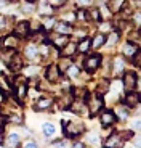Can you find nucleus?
Returning <instances> with one entry per match:
<instances>
[{
    "instance_id": "nucleus-1",
    "label": "nucleus",
    "mask_w": 141,
    "mask_h": 148,
    "mask_svg": "<svg viewBox=\"0 0 141 148\" xmlns=\"http://www.w3.org/2000/svg\"><path fill=\"white\" fill-rule=\"evenodd\" d=\"M83 130H85V126H83L82 121H77V119H72V121H67V122L63 121V134L66 137L74 138L77 135H80Z\"/></svg>"
},
{
    "instance_id": "nucleus-2",
    "label": "nucleus",
    "mask_w": 141,
    "mask_h": 148,
    "mask_svg": "<svg viewBox=\"0 0 141 148\" xmlns=\"http://www.w3.org/2000/svg\"><path fill=\"white\" fill-rule=\"evenodd\" d=\"M100 63H101V56L100 55H90V56L85 58L83 66H85V71L88 74H93L98 68H100Z\"/></svg>"
},
{
    "instance_id": "nucleus-3",
    "label": "nucleus",
    "mask_w": 141,
    "mask_h": 148,
    "mask_svg": "<svg viewBox=\"0 0 141 148\" xmlns=\"http://www.w3.org/2000/svg\"><path fill=\"white\" fill-rule=\"evenodd\" d=\"M122 87L127 90V92H130V90L136 89V74H135L133 71H127V73L123 74Z\"/></svg>"
},
{
    "instance_id": "nucleus-4",
    "label": "nucleus",
    "mask_w": 141,
    "mask_h": 148,
    "mask_svg": "<svg viewBox=\"0 0 141 148\" xmlns=\"http://www.w3.org/2000/svg\"><path fill=\"white\" fill-rule=\"evenodd\" d=\"M140 103H141V93L135 92V90L127 92L125 101H123V105H125V106H128V108H136Z\"/></svg>"
},
{
    "instance_id": "nucleus-5",
    "label": "nucleus",
    "mask_w": 141,
    "mask_h": 148,
    "mask_svg": "<svg viewBox=\"0 0 141 148\" xmlns=\"http://www.w3.org/2000/svg\"><path fill=\"white\" fill-rule=\"evenodd\" d=\"M115 121H117V116L112 110H104L101 113V126L103 127H111Z\"/></svg>"
},
{
    "instance_id": "nucleus-6",
    "label": "nucleus",
    "mask_w": 141,
    "mask_h": 148,
    "mask_svg": "<svg viewBox=\"0 0 141 148\" xmlns=\"http://www.w3.org/2000/svg\"><path fill=\"white\" fill-rule=\"evenodd\" d=\"M103 105H104L103 95H101V93H95V100H92V103H90V114L95 116L96 113H100Z\"/></svg>"
},
{
    "instance_id": "nucleus-7",
    "label": "nucleus",
    "mask_w": 141,
    "mask_h": 148,
    "mask_svg": "<svg viewBox=\"0 0 141 148\" xmlns=\"http://www.w3.org/2000/svg\"><path fill=\"white\" fill-rule=\"evenodd\" d=\"M47 79L52 82H56V81H60L61 79V69L60 66H56V64H50L48 68H47Z\"/></svg>"
},
{
    "instance_id": "nucleus-8",
    "label": "nucleus",
    "mask_w": 141,
    "mask_h": 148,
    "mask_svg": "<svg viewBox=\"0 0 141 148\" xmlns=\"http://www.w3.org/2000/svg\"><path fill=\"white\" fill-rule=\"evenodd\" d=\"M29 21H21L16 24L15 27V36L16 37H27V34H29Z\"/></svg>"
},
{
    "instance_id": "nucleus-9",
    "label": "nucleus",
    "mask_w": 141,
    "mask_h": 148,
    "mask_svg": "<svg viewBox=\"0 0 141 148\" xmlns=\"http://www.w3.org/2000/svg\"><path fill=\"white\" fill-rule=\"evenodd\" d=\"M7 64L10 66V69H11V71H15V73H16V71H19V69L22 68V61H21V58H19V55H18L16 52L13 53V60H8Z\"/></svg>"
},
{
    "instance_id": "nucleus-10",
    "label": "nucleus",
    "mask_w": 141,
    "mask_h": 148,
    "mask_svg": "<svg viewBox=\"0 0 141 148\" xmlns=\"http://www.w3.org/2000/svg\"><path fill=\"white\" fill-rule=\"evenodd\" d=\"M55 31H56L58 34H66V36H69V34L72 32V27H70L69 23H66V21H60V23H56Z\"/></svg>"
},
{
    "instance_id": "nucleus-11",
    "label": "nucleus",
    "mask_w": 141,
    "mask_h": 148,
    "mask_svg": "<svg viewBox=\"0 0 141 148\" xmlns=\"http://www.w3.org/2000/svg\"><path fill=\"white\" fill-rule=\"evenodd\" d=\"M106 44V36H104L103 32H100V34H96L95 36V39L92 40V48H100V47H103V45Z\"/></svg>"
},
{
    "instance_id": "nucleus-12",
    "label": "nucleus",
    "mask_w": 141,
    "mask_h": 148,
    "mask_svg": "<svg viewBox=\"0 0 141 148\" xmlns=\"http://www.w3.org/2000/svg\"><path fill=\"white\" fill-rule=\"evenodd\" d=\"M90 48H92V40H90V39H82V40L77 44L79 53H87Z\"/></svg>"
},
{
    "instance_id": "nucleus-13",
    "label": "nucleus",
    "mask_w": 141,
    "mask_h": 148,
    "mask_svg": "<svg viewBox=\"0 0 141 148\" xmlns=\"http://www.w3.org/2000/svg\"><path fill=\"white\" fill-rule=\"evenodd\" d=\"M123 3H125V0H111V2H108V8L112 13H115V11H120Z\"/></svg>"
},
{
    "instance_id": "nucleus-14",
    "label": "nucleus",
    "mask_w": 141,
    "mask_h": 148,
    "mask_svg": "<svg viewBox=\"0 0 141 148\" xmlns=\"http://www.w3.org/2000/svg\"><path fill=\"white\" fill-rule=\"evenodd\" d=\"M136 50H138V47H136L135 44H132V42H127L125 47H123V50H122V53H123L125 56H130V58H132V56L135 55V52H136Z\"/></svg>"
},
{
    "instance_id": "nucleus-15",
    "label": "nucleus",
    "mask_w": 141,
    "mask_h": 148,
    "mask_svg": "<svg viewBox=\"0 0 141 148\" xmlns=\"http://www.w3.org/2000/svg\"><path fill=\"white\" fill-rule=\"evenodd\" d=\"M42 132H43L45 137H53V135H55V132H56V129H55V126H53V124L45 122L43 126H42Z\"/></svg>"
},
{
    "instance_id": "nucleus-16",
    "label": "nucleus",
    "mask_w": 141,
    "mask_h": 148,
    "mask_svg": "<svg viewBox=\"0 0 141 148\" xmlns=\"http://www.w3.org/2000/svg\"><path fill=\"white\" fill-rule=\"evenodd\" d=\"M61 50L64 52V55H66V56H72V55H74V52L77 50V44H74V42H67Z\"/></svg>"
},
{
    "instance_id": "nucleus-17",
    "label": "nucleus",
    "mask_w": 141,
    "mask_h": 148,
    "mask_svg": "<svg viewBox=\"0 0 141 148\" xmlns=\"http://www.w3.org/2000/svg\"><path fill=\"white\" fill-rule=\"evenodd\" d=\"M67 42H69V37H67L66 34H61V36L56 39V40H53V45H55L58 50H61V48H63L64 45L67 44Z\"/></svg>"
},
{
    "instance_id": "nucleus-18",
    "label": "nucleus",
    "mask_w": 141,
    "mask_h": 148,
    "mask_svg": "<svg viewBox=\"0 0 141 148\" xmlns=\"http://www.w3.org/2000/svg\"><path fill=\"white\" fill-rule=\"evenodd\" d=\"M128 110H130L128 106H125V105H122V106H119L117 110H115V116H117V118L120 116V119H127L128 116H130V113H128Z\"/></svg>"
},
{
    "instance_id": "nucleus-19",
    "label": "nucleus",
    "mask_w": 141,
    "mask_h": 148,
    "mask_svg": "<svg viewBox=\"0 0 141 148\" xmlns=\"http://www.w3.org/2000/svg\"><path fill=\"white\" fill-rule=\"evenodd\" d=\"M16 44H18V37L16 36H8L3 42V47L5 48H15Z\"/></svg>"
},
{
    "instance_id": "nucleus-20",
    "label": "nucleus",
    "mask_w": 141,
    "mask_h": 148,
    "mask_svg": "<svg viewBox=\"0 0 141 148\" xmlns=\"http://www.w3.org/2000/svg\"><path fill=\"white\" fill-rule=\"evenodd\" d=\"M26 90H27V85L24 84V82H21V84L16 85V97H18L19 100H22V98H24V95H26Z\"/></svg>"
},
{
    "instance_id": "nucleus-21",
    "label": "nucleus",
    "mask_w": 141,
    "mask_h": 148,
    "mask_svg": "<svg viewBox=\"0 0 141 148\" xmlns=\"http://www.w3.org/2000/svg\"><path fill=\"white\" fill-rule=\"evenodd\" d=\"M7 145L8 147H18L19 145V135L18 134H11L10 137L7 138Z\"/></svg>"
},
{
    "instance_id": "nucleus-22",
    "label": "nucleus",
    "mask_w": 141,
    "mask_h": 148,
    "mask_svg": "<svg viewBox=\"0 0 141 148\" xmlns=\"http://www.w3.org/2000/svg\"><path fill=\"white\" fill-rule=\"evenodd\" d=\"M0 90L2 92H10L11 90V85L8 84V79L5 76H0Z\"/></svg>"
},
{
    "instance_id": "nucleus-23",
    "label": "nucleus",
    "mask_w": 141,
    "mask_h": 148,
    "mask_svg": "<svg viewBox=\"0 0 141 148\" xmlns=\"http://www.w3.org/2000/svg\"><path fill=\"white\" fill-rule=\"evenodd\" d=\"M117 145H119V138H117L115 134H112L111 137L104 142V147H117Z\"/></svg>"
},
{
    "instance_id": "nucleus-24",
    "label": "nucleus",
    "mask_w": 141,
    "mask_h": 148,
    "mask_svg": "<svg viewBox=\"0 0 141 148\" xmlns=\"http://www.w3.org/2000/svg\"><path fill=\"white\" fill-rule=\"evenodd\" d=\"M87 18L88 19H95V21H100L101 19V16H100V10H98V8H93V10H90L88 13H87Z\"/></svg>"
},
{
    "instance_id": "nucleus-25",
    "label": "nucleus",
    "mask_w": 141,
    "mask_h": 148,
    "mask_svg": "<svg viewBox=\"0 0 141 148\" xmlns=\"http://www.w3.org/2000/svg\"><path fill=\"white\" fill-rule=\"evenodd\" d=\"M35 55H37V47L35 45H29L26 48V56L29 60H32V58H35Z\"/></svg>"
},
{
    "instance_id": "nucleus-26",
    "label": "nucleus",
    "mask_w": 141,
    "mask_h": 148,
    "mask_svg": "<svg viewBox=\"0 0 141 148\" xmlns=\"http://www.w3.org/2000/svg\"><path fill=\"white\" fill-rule=\"evenodd\" d=\"M132 61H133L135 66L141 68V50H136V52H135V55L132 56Z\"/></svg>"
},
{
    "instance_id": "nucleus-27",
    "label": "nucleus",
    "mask_w": 141,
    "mask_h": 148,
    "mask_svg": "<svg viewBox=\"0 0 141 148\" xmlns=\"http://www.w3.org/2000/svg\"><path fill=\"white\" fill-rule=\"evenodd\" d=\"M50 105H52L50 98H40L39 100V110H47V108H50Z\"/></svg>"
},
{
    "instance_id": "nucleus-28",
    "label": "nucleus",
    "mask_w": 141,
    "mask_h": 148,
    "mask_svg": "<svg viewBox=\"0 0 141 148\" xmlns=\"http://www.w3.org/2000/svg\"><path fill=\"white\" fill-rule=\"evenodd\" d=\"M114 64H115V66H114L115 73H120V71L123 69V60L122 58H115L114 60Z\"/></svg>"
},
{
    "instance_id": "nucleus-29",
    "label": "nucleus",
    "mask_w": 141,
    "mask_h": 148,
    "mask_svg": "<svg viewBox=\"0 0 141 148\" xmlns=\"http://www.w3.org/2000/svg\"><path fill=\"white\" fill-rule=\"evenodd\" d=\"M119 42V32H112L109 36V40H108V45H115Z\"/></svg>"
},
{
    "instance_id": "nucleus-30",
    "label": "nucleus",
    "mask_w": 141,
    "mask_h": 148,
    "mask_svg": "<svg viewBox=\"0 0 141 148\" xmlns=\"http://www.w3.org/2000/svg\"><path fill=\"white\" fill-rule=\"evenodd\" d=\"M66 71H67V74H69L70 77H74V76H77V74L80 73V71H79V68H77V66H74V64H70V66L67 68Z\"/></svg>"
},
{
    "instance_id": "nucleus-31",
    "label": "nucleus",
    "mask_w": 141,
    "mask_h": 148,
    "mask_svg": "<svg viewBox=\"0 0 141 148\" xmlns=\"http://www.w3.org/2000/svg\"><path fill=\"white\" fill-rule=\"evenodd\" d=\"M88 142L92 145H98L101 140H100V137H98V134H92V135H88Z\"/></svg>"
},
{
    "instance_id": "nucleus-32",
    "label": "nucleus",
    "mask_w": 141,
    "mask_h": 148,
    "mask_svg": "<svg viewBox=\"0 0 141 148\" xmlns=\"http://www.w3.org/2000/svg\"><path fill=\"white\" fill-rule=\"evenodd\" d=\"M63 3H66V0H48L50 7H61Z\"/></svg>"
},
{
    "instance_id": "nucleus-33",
    "label": "nucleus",
    "mask_w": 141,
    "mask_h": 148,
    "mask_svg": "<svg viewBox=\"0 0 141 148\" xmlns=\"http://www.w3.org/2000/svg\"><path fill=\"white\" fill-rule=\"evenodd\" d=\"M92 2H93V0H77V5L80 8H85V7H90Z\"/></svg>"
},
{
    "instance_id": "nucleus-34",
    "label": "nucleus",
    "mask_w": 141,
    "mask_h": 148,
    "mask_svg": "<svg viewBox=\"0 0 141 148\" xmlns=\"http://www.w3.org/2000/svg\"><path fill=\"white\" fill-rule=\"evenodd\" d=\"M133 21L136 23L138 29H140V27H141V11H138V13H135V15H133Z\"/></svg>"
},
{
    "instance_id": "nucleus-35",
    "label": "nucleus",
    "mask_w": 141,
    "mask_h": 148,
    "mask_svg": "<svg viewBox=\"0 0 141 148\" xmlns=\"http://www.w3.org/2000/svg\"><path fill=\"white\" fill-rule=\"evenodd\" d=\"M130 127H132V130H138V129H141V121H140V119L133 121V122L130 124Z\"/></svg>"
},
{
    "instance_id": "nucleus-36",
    "label": "nucleus",
    "mask_w": 141,
    "mask_h": 148,
    "mask_svg": "<svg viewBox=\"0 0 141 148\" xmlns=\"http://www.w3.org/2000/svg\"><path fill=\"white\" fill-rule=\"evenodd\" d=\"M55 24V21H53V18H47V21H45L43 27L45 29H52V26Z\"/></svg>"
},
{
    "instance_id": "nucleus-37",
    "label": "nucleus",
    "mask_w": 141,
    "mask_h": 148,
    "mask_svg": "<svg viewBox=\"0 0 141 148\" xmlns=\"http://www.w3.org/2000/svg\"><path fill=\"white\" fill-rule=\"evenodd\" d=\"M52 145H53V147H66V143H64L63 140H55Z\"/></svg>"
},
{
    "instance_id": "nucleus-38",
    "label": "nucleus",
    "mask_w": 141,
    "mask_h": 148,
    "mask_svg": "<svg viewBox=\"0 0 141 148\" xmlns=\"http://www.w3.org/2000/svg\"><path fill=\"white\" fill-rule=\"evenodd\" d=\"M3 26H5V18L0 15V29H3Z\"/></svg>"
},
{
    "instance_id": "nucleus-39",
    "label": "nucleus",
    "mask_w": 141,
    "mask_h": 148,
    "mask_svg": "<svg viewBox=\"0 0 141 148\" xmlns=\"http://www.w3.org/2000/svg\"><path fill=\"white\" fill-rule=\"evenodd\" d=\"M7 7V0H0V8Z\"/></svg>"
},
{
    "instance_id": "nucleus-40",
    "label": "nucleus",
    "mask_w": 141,
    "mask_h": 148,
    "mask_svg": "<svg viewBox=\"0 0 141 148\" xmlns=\"http://www.w3.org/2000/svg\"><path fill=\"white\" fill-rule=\"evenodd\" d=\"M26 147H37V143H34V142H27Z\"/></svg>"
},
{
    "instance_id": "nucleus-41",
    "label": "nucleus",
    "mask_w": 141,
    "mask_h": 148,
    "mask_svg": "<svg viewBox=\"0 0 141 148\" xmlns=\"http://www.w3.org/2000/svg\"><path fill=\"white\" fill-rule=\"evenodd\" d=\"M136 147H141V137L138 138V142H136Z\"/></svg>"
},
{
    "instance_id": "nucleus-42",
    "label": "nucleus",
    "mask_w": 141,
    "mask_h": 148,
    "mask_svg": "<svg viewBox=\"0 0 141 148\" xmlns=\"http://www.w3.org/2000/svg\"><path fill=\"white\" fill-rule=\"evenodd\" d=\"M27 2H35V0H27Z\"/></svg>"
}]
</instances>
